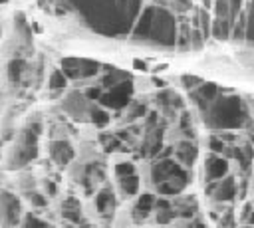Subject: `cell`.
<instances>
[{"label": "cell", "instance_id": "obj_15", "mask_svg": "<svg viewBox=\"0 0 254 228\" xmlns=\"http://www.w3.org/2000/svg\"><path fill=\"white\" fill-rule=\"evenodd\" d=\"M194 155H196V149L190 145V143H181L179 149H177V157L185 163V165H190L194 161Z\"/></svg>", "mask_w": 254, "mask_h": 228}, {"label": "cell", "instance_id": "obj_1", "mask_svg": "<svg viewBox=\"0 0 254 228\" xmlns=\"http://www.w3.org/2000/svg\"><path fill=\"white\" fill-rule=\"evenodd\" d=\"M206 107L204 123L212 129H238L246 121V111L238 97H222Z\"/></svg>", "mask_w": 254, "mask_h": 228}, {"label": "cell", "instance_id": "obj_22", "mask_svg": "<svg viewBox=\"0 0 254 228\" xmlns=\"http://www.w3.org/2000/svg\"><path fill=\"white\" fill-rule=\"evenodd\" d=\"M248 38L254 40V2H252V10H250V22H248Z\"/></svg>", "mask_w": 254, "mask_h": 228}, {"label": "cell", "instance_id": "obj_13", "mask_svg": "<svg viewBox=\"0 0 254 228\" xmlns=\"http://www.w3.org/2000/svg\"><path fill=\"white\" fill-rule=\"evenodd\" d=\"M2 210H4V218H6V220H8V216L20 212V204H18V200H16L10 192H4V194H2Z\"/></svg>", "mask_w": 254, "mask_h": 228}, {"label": "cell", "instance_id": "obj_20", "mask_svg": "<svg viewBox=\"0 0 254 228\" xmlns=\"http://www.w3.org/2000/svg\"><path fill=\"white\" fill-rule=\"evenodd\" d=\"M183 83H185L187 89H194L196 83H202V81L198 77H194V75H183Z\"/></svg>", "mask_w": 254, "mask_h": 228}, {"label": "cell", "instance_id": "obj_10", "mask_svg": "<svg viewBox=\"0 0 254 228\" xmlns=\"http://www.w3.org/2000/svg\"><path fill=\"white\" fill-rule=\"evenodd\" d=\"M95 206H97V210H99L101 214L113 212V208H115V196H113V192H111L109 188L101 190V192L95 196Z\"/></svg>", "mask_w": 254, "mask_h": 228}, {"label": "cell", "instance_id": "obj_19", "mask_svg": "<svg viewBox=\"0 0 254 228\" xmlns=\"http://www.w3.org/2000/svg\"><path fill=\"white\" fill-rule=\"evenodd\" d=\"M115 172H117V176H127V174L135 172V167H133V163H119L115 167Z\"/></svg>", "mask_w": 254, "mask_h": 228}, {"label": "cell", "instance_id": "obj_16", "mask_svg": "<svg viewBox=\"0 0 254 228\" xmlns=\"http://www.w3.org/2000/svg\"><path fill=\"white\" fill-rule=\"evenodd\" d=\"M155 204H157V200H155L153 194H143V196H139V200H137V212L143 214V216H147Z\"/></svg>", "mask_w": 254, "mask_h": 228}, {"label": "cell", "instance_id": "obj_14", "mask_svg": "<svg viewBox=\"0 0 254 228\" xmlns=\"http://www.w3.org/2000/svg\"><path fill=\"white\" fill-rule=\"evenodd\" d=\"M119 186H121V192L123 194H135L139 190V178L133 174H127V176H119Z\"/></svg>", "mask_w": 254, "mask_h": 228}, {"label": "cell", "instance_id": "obj_17", "mask_svg": "<svg viewBox=\"0 0 254 228\" xmlns=\"http://www.w3.org/2000/svg\"><path fill=\"white\" fill-rule=\"evenodd\" d=\"M89 115H91V123H93L95 127H103V125L109 123V113H107L105 109L93 107V109L89 111Z\"/></svg>", "mask_w": 254, "mask_h": 228}, {"label": "cell", "instance_id": "obj_24", "mask_svg": "<svg viewBox=\"0 0 254 228\" xmlns=\"http://www.w3.org/2000/svg\"><path fill=\"white\" fill-rule=\"evenodd\" d=\"M210 149H212V151H216V153H220V151L224 149V143H222V141H218V139H210Z\"/></svg>", "mask_w": 254, "mask_h": 228}, {"label": "cell", "instance_id": "obj_8", "mask_svg": "<svg viewBox=\"0 0 254 228\" xmlns=\"http://www.w3.org/2000/svg\"><path fill=\"white\" fill-rule=\"evenodd\" d=\"M153 14H155V8H151V6L143 10V14H141V18H139V22H137V26H135V30H133V36H135L137 40H141V38H149L151 22H153Z\"/></svg>", "mask_w": 254, "mask_h": 228}, {"label": "cell", "instance_id": "obj_3", "mask_svg": "<svg viewBox=\"0 0 254 228\" xmlns=\"http://www.w3.org/2000/svg\"><path fill=\"white\" fill-rule=\"evenodd\" d=\"M149 38H153L155 42H161L165 46H171L175 42V20H173V16L169 12L155 10Z\"/></svg>", "mask_w": 254, "mask_h": 228}, {"label": "cell", "instance_id": "obj_6", "mask_svg": "<svg viewBox=\"0 0 254 228\" xmlns=\"http://www.w3.org/2000/svg\"><path fill=\"white\" fill-rule=\"evenodd\" d=\"M183 172H187V171L179 163H175L171 159H163V161L153 165V180L157 184L163 182V180H169V178H173L177 174H183Z\"/></svg>", "mask_w": 254, "mask_h": 228}, {"label": "cell", "instance_id": "obj_26", "mask_svg": "<svg viewBox=\"0 0 254 228\" xmlns=\"http://www.w3.org/2000/svg\"><path fill=\"white\" fill-rule=\"evenodd\" d=\"M248 222H252V224H254V212H252V216H250V220H248Z\"/></svg>", "mask_w": 254, "mask_h": 228}, {"label": "cell", "instance_id": "obj_11", "mask_svg": "<svg viewBox=\"0 0 254 228\" xmlns=\"http://www.w3.org/2000/svg\"><path fill=\"white\" fill-rule=\"evenodd\" d=\"M212 196H214L216 200H230V198L234 196V180H232V178L220 180V182L214 186Z\"/></svg>", "mask_w": 254, "mask_h": 228}, {"label": "cell", "instance_id": "obj_23", "mask_svg": "<svg viewBox=\"0 0 254 228\" xmlns=\"http://www.w3.org/2000/svg\"><path fill=\"white\" fill-rule=\"evenodd\" d=\"M32 224H38V226H44L46 222H44V220H38L36 216H32V214H30V216H28V218L24 220V226H32Z\"/></svg>", "mask_w": 254, "mask_h": 228}, {"label": "cell", "instance_id": "obj_21", "mask_svg": "<svg viewBox=\"0 0 254 228\" xmlns=\"http://www.w3.org/2000/svg\"><path fill=\"white\" fill-rule=\"evenodd\" d=\"M28 200H30L34 206H44V204H46V198H44L42 194H38V192H28Z\"/></svg>", "mask_w": 254, "mask_h": 228}, {"label": "cell", "instance_id": "obj_5", "mask_svg": "<svg viewBox=\"0 0 254 228\" xmlns=\"http://www.w3.org/2000/svg\"><path fill=\"white\" fill-rule=\"evenodd\" d=\"M62 67L64 71L73 77V79H83V77H89V75H95L97 73V67L99 63L91 61V59H77V57H67L62 61Z\"/></svg>", "mask_w": 254, "mask_h": 228}, {"label": "cell", "instance_id": "obj_2", "mask_svg": "<svg viewBox=\"0 0 254 228\" xmlns=\"http://www.w3.org/2000/svg\"><path fill=\"white\" fill-rule=\"evenodd\" d=\"M240 0H216V20H214V36L226 38L238 14Z\"/></svg>", "mask_w": 254, "mask_h": 228}, {"label": "cell", "instance_id": "obj_18", "mask_svg": "<svg viewBox=\"0 0 254 228\" xmlns=\"http://www.w3.org/2000/svg\"><path fill=\"white\" fill-rule=\"evenodd\" d=\"M64 85H65V75H64V71L54 69V73H52V77H50V87H52V89H60V87H64Z\"/></svg>", "mask_w": 254, "mask_h": 228}, {"label": "cell", "instance_id": "obj_25", "mask_svg": "<svg viewBox=\"0 0 254 228\" xmlns=\"http://www.w3.org/2000/svg\"><path fill=\"white\" fill-rule=\"evenodd\" d=\"M135 67H139V69H143V71H145L147 63H145V61H139V59H135Z\"/></svg>", "mask_w": 254, "mask_h": 228}, {"label": "cell", "instance_id": "obj_12", "mask_svg": "<svg viewBox=\"0 0 254 228\" xmlns=\"http://www.w3.org/2000/svg\"><path fill=\"white\" fill-rule=\"evenodd\" d=\"M216 95V85L214 83H200L198 89L194 91V99L200 103V105H208Z\"/></svg>", "mask_w": 254, "mask_h": 228}, {"label": "cell", "instance_id": "obj_9", "mask_svg": "<svg viewBox=\"0 0 254 228\" xmlns=\"http://www.w3.org/2000/svg\"><path fill=\"white\" fill-rule=\"evenodd\" d=\"M50 155H52V159L58 165H65L73 157V151H71V147L65 141H54L52 143V149H50Z\"/></svg>", "mask_w": 254, "mask_h": 228}, {"label": "cell", "instance_id": "obj_4", "mask_svg": "<svg viewBox=\"0 0 254 228\" xmlns=\"http://www.w3.org/2000/svg\"><path fill=\"white\" fill-rule=\"evenodd\" d=\"M131 91H133V85H131L127 79H123V81H119V83L111 85V89H109V91L101 93L99 101H101V105H103V107L121 109V107H125V105L129 103Z\"/></svg>", "mask_w": 254, "mask_h": 228}, {"label": "cell", "instance_id": "obj_7", "mask_svg": "<svg viewBox=\"0 0 254 228\" xmlns=\"http://www.w3.org/2000/svg\"><path fill=\"white\" fill-rule=\"evenodd\" d=\"M228 172V163L222 157H208L206 165H204V174L208 180H218Z\"/></svg>", "mask_w": 254, "mask_h": 228}]
</instances>
